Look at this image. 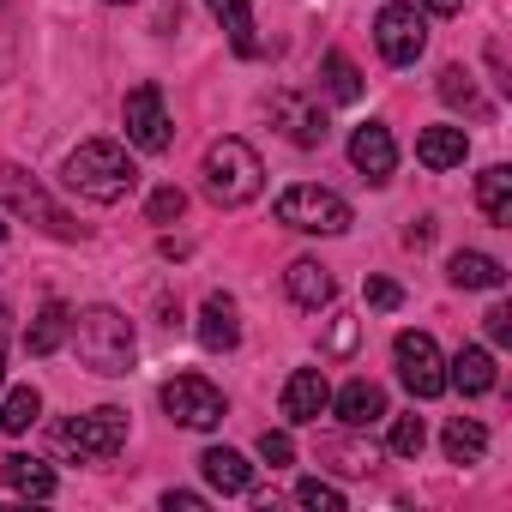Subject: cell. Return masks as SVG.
I'll list each match as a JSON object with an SVG mask.
<instances>
[{
	"label": "cell",
	"instance_id": "39",
	"mask_svg": "<svg viewBox=\"0 0 512 512\" xmlns=\"http://www.w3.org/2000/svg\"><path fill=\"white\" fill-rule=\"evenodd\" d=\"M7 326L13 320H7V302H0V374H7Z\"/></svg>",
	"mask_w": 512,
	"mask_h": 512
},
{
	"label": "cell",
	"instance_id": "9",
	"mask_svg": "<svg viewBox=\"0 0 512 512\" xmlns=\"http://www.w3.org/2000/svg\"><path fill=\"white\" fill-rule=\"evenodd\" d=\"M121 121H127V145H139V151H169V139H175V121H169V109H163V91L145 79V85H133L127 91V103H121Z\"/></svg>",
	"mask_w": 512,
	"mask_h": 512
},
{
	"label": "cell",
	"instance_id": "16",
	"mask_svg": "<svg viewBox=\"0 0 512 512\" xmlns=\"http://www.w3.org/2000/svg\"><path fill=\"white\" fill-rule=\"evenodd\" d=\"M205 7L223 19V31H229V49L241 55V61H260V25H253V7H247V0H205Z\"/></svg>",
	"mask_w": 512,
	"mask_h": 512
},
{
	"label": "cell",
	"instance_id": "35",
	"mask_svg": "<svg viewBox=\"0 0 512 512\" xmlns=\"http://www.w3.org/2000/svg\"><path fill=\"white\" fill-rule=\"evenodd\" d=\"M482 320H488V338L494 344H512V308H488Z\"/></svg>",
	"mask_w": 512,
	"mask_h": 512
},
{
	"label": "cell",
	"instance_id": "20",
	"mask_svg": "<svg viewBox=\"0 0 512 512\" xmlns=\"http://www.w3.org/2000/svg\"><path fill=\"white\" fill-rule=\"evenodd\" d=\"M199 470H205V482H211L217 494H247V488H253V464H247L235 446H211V452H199Z\"/></svg>",
	"mask_w": 512,
	"mask_h": 512
},
{
	"label": "cell",
	"instance_id": "27",
	"mask_svg": "<svg viewBox=\"0 0 512 512\" xmlns=\"http://www.w3.org/2000/svg\"><path fill=\"white\" fill-rule=\"evenodd\" d=\"M320 79H326V97H332V103H356V97H362V73H356V61L338 55V49L320 61Z\"/></svg>",
	"mask_w": 512,
	"mask_h": 512
},
{
	"label": "cell",
	"instance_id": "17",
	"mask_svg": "<svg viewBox=\"0 0 512 512\" xmlns=\"http://www.w3.org/2000/svg\"><path fill=\"white\" fill-rule=\"evenodd\" d=\"M464 157H470L464 127H422V133H416V163H422V169H458Z\"/></svg>",
	"mask_w": 512,
	"mask_h": 512
},
{
	"label": "cell",
	"instance_id": "26",
	"mask_svg": "<svg viewBox=\"0 0 512 512\" xmlns=\"http://www.w3.org/2000/svg\"><path fill=\"white\" fill-rule=\"evenodd\" d=\"M37 416H43L37 386H13L7 398H0V428H7V434H31V428H37Z\"/></svg>",
	"mask_w": 512,
	"mask_h": 512
},
{
	"label": "cell",
	"instance_id": "5",
	"mask_svg": "<svg viewBox=\"0 0 512 512\" xmlns=\"http://www.w3.org/2000/svg\"><path fill=\"white\" fill-rule=\"evenodd\" d=\"M374 49L386 67H416L422 49H428V19L416 0H392V7L374 13Z\"/></svg>",
	"mask_w": 512,
	"mask_h": 512
},
{
	"label": "cell",
	"instance_id": "36",
	"mask_svg": "<svg viewBox=\"0 0 512 512\" xmlns=\"http://www.w3.org/2000/svg\"><path fill=\"white\" fill-rule=\"evenodd\" d=\"M163 506H169V512H199L205 500H199V494H187V488H169V494H163Z\"/></svg>",
	"mask_w": 512,
	"mask_h": 512
},
{
	"label": "cell",
	"instance_id": "12",
	"mask_svg": "<svg viewBox=\"0 0 512 512\" xmlns=\"http://www.w3.org/2000/svg\"><path fill=\"white\" fill-rule=\"evenodd\" d=\"M350 163H356V175H362V181L386 187V181H392V169H398V145H392V127H380V121L356 127V133H350Z\"/></svg>",
	"mask_w": 512,
	"mask_h": 512
},
{
	"label": "cell",
	"instance_id": "41",
	"mask_svg": "<svg viewBox=\"0 0 512 512\" xmlns=\"http://www.w3.org/2000/svg\"><path fill=\"white\" fill-rule=\"evenodd\" d=\"M0 241H7V223H0Z\"/></svg>",
	"mask_w": 512,
	"mask_h": 512
},
{
	"label": "cell",
	"instance_id": "10",
	"mask_svg": "<svg viewBox=\"0 0 512 512\" xmlns=\"http://www.w3.org/2000/svg\"><path fill=\"white\" fill-rule=\"evenodd\" d=\"M163 410H169V422H181V428H217L223 422V392L205 380V374H175L169 386H163Z\"/></svg>",
	"mask_w": 512,
	"mask_h": 512
},
{
	"label": "cell",
	"instance_id": "14",
	"mask_svg": "<svg viewBox=\"0 0 512 512\" xmlns=\"http://www.w3.org/2000/svg\"><path fill=\"white\" fill-rule=\"evenodd\" d=\"M0 488H13L25 500H49L55 494V470L43 458H25V452H0Z\"/></svg>",
	"mask_w": 512,
	"mask_h": 512
},
{
	"label": "cell",
	"instance_id": "13",
	"mask_svg": "<svg viewBox=\"0 0 512 512\" xmlns=\"http://www.w3.org/2000/svg\"><path fill=\"white\" fill-rule=\"evenodd\" d=\"M320 410H332V386L320 368H296L284 380V416L290 422H320Z\"/></svg>",
	"mask_w": 512,
	"mask_h": 512
},
{
	"label": "cell",
	"instance_id": "24",
	"mask_svg": "<svg viewBox=\"0 0 512 512\" xmlns=\"http://www.w3.org/2000/svg\"><path fill=\"white\" fill-rule=\"evenodd\" d=\"M67 326H73L67 302H43V314H37L31 332H25V350H31V356H55V350L67 344Z\"/></svg>",
	"mask_w": 512,
	"mask_h": 512
},
{
	"label": "cell",
	"instance_id": "18",
	"mask_svg": "<svg viewBox=\"0 0 512 512\" xmlns=\"http://www.w3.org/2000/svg\"><path fill=\"white\" fill-rule=\"evenodd\" d=\"M199 344L205 350H235L241 344V308L229 296H205V308H199Z\"/></svg>",
	"mask_w": 512,
	"mask_h": 512
},
{
	"label": "cell",
	"instance_id": "22",
	"mask_svg": "<svg viewBox=\"0 0 512 512\" xmlns=\"http://www.w3.org/2000/svg\"><path fill=\"white\" fill-rule=\"evenodd\" d=\"M476 205H482V217L488 223H512V169L506 163H494V169H482L476 175Z\"/></svg>",
	"mask_w": 512,
	"mask_h": 512
},
{
	"label": "cell",
	"instance_id": "23",
	"mask_svg": "<svg viewBox=\"0 0 512 512\" xmlns=\"http://www.w3.org/2000/svg\"><path fill=\"white\" fill-rule=\"evenodd\" d=\"M446 386H458L464 398H482V392H494V356L488 350H458L452 356V374H446Z\"/></svg>",
	"mask_w": 512,
	"mask_h": 512
},
{
	"label": "cell",
	"instance_id": "38",
	"mask_svg": "<svg viewBox=\"0 0 512 512\" xmlns=\"http://www.w3.org/2000/svg\"><path fill=\"white\" fill-rule=\"evenodd\" d=\"M416 7H422V13H440V19H452V13L464 7V0H416Z\"/></svg>",
	"mask_w": 512,
	"mask_h": 512
},
{
	"label": "cell",
	"instance_id": "6",
	"mask_svg": "<svg viewBox=\"0 0 512 512\" xmlns=\"http://www.w3.org/2000/svg\"><path fill=\"white\" fill-rule=\"evenodd\" d=\"M0 205L19 211V217H31V223H43L55 241H79V235H85V229H79V223H73V217H67V211H61L31 175H25V169H13V163H0Z\"/></svg>",
	"mask_w": 512,
	"mask_h": 512
},
{
	"label": "cell",
	"instance_id": "15",
	"mask_svg": "<svg viewBox=\"0 0 512 512\" xmlns=\"http://www.w3.org/2000/svg\"><path fill=\"white\" fill-rule=\"evenodd\" d=\"M284 290H290V302H296V308H332L338 278H332L320 260H296V266L284 272Z\"/></svg>",
	"mask_w": 512,
	"mask_h": 512
},
{
	"label": "cell",
	"instance_id": "30",
	"mask_svg": "<svg viewBox=\"0 0 512 512\" xmlns=\"http://www.w3.org/2000/svg\"><path fill=\"white\" fill-rule=\"evenodd\" d=\"M356 338H362V326H356V314H332L326 320V356H356Z\"/></svg>",
	"mask_w": 512,
	"mask_h": 512
},
{
	"label": "cell",
	"instance_id": "32",
	"mask_svg": "<svg viewBox=\"0 0 512 512\" xmlns=\"http://www.w3.org/2000/svg\"><path fill=\"white\" fill-rule=\"evenodd\" d=\"M181 211H187V193H181V187H157V193H151V205H145V217H151V223H175Z\"/></svg>",
	"mask_w": 512,
	"mask_h": 512
},
{
	"label": "cell",
	"instance_id": "7",
	"mask_svg": "<svg viewBox=\"0 0 512 512\" xmlns=\"http://www.w3.org/2000/svg\"><path fill=\"white\" fill-rule=\"evenodd\" d=\"M55 440H61V452H73L79 464H103V458H115V452L127 446V416H121L115 404H103V410L73 416Z\"/></svg>",
	"mask_w": 512,
	"mask_h": 512
},
{
	"label": "cell",
	"instance_id": "33",
	"mask_svg": "<svg viewBox=\"0 0 512 512\" xmlns=\"http://www.w3.org/2000/svg\"><path fill=\"white\" fill-rule=\"evenodd\" d=\"M260 458H266L272 470H284V464H296V440H290L284 428H266V434H260Z\"/></svg>",
	"mask_w": 512,
	"mask_h": 512
},
{
	"label": "cell",
	"instance_id": "4",
	"mask_svg": "<svg viewBox=\"0 0 512 512\" xmlns=\"http://www.w3.org/2000/svg\"><path fill=\"white\" fill-rule=\"evenodd\" d=\"M278 223H284V229H302V235H344V229H350V205H344L332 187L296 181V187L278 199Z\"/></svg>",
	"mask_w": 512,
	"mask_h": 512
},
{
	"label": "cell",
	"instance_id": "8",
	"mask_svg": "<svg viewBox=\"0 0 512 512\" xmlns=\"http://www.w3.org/2000/svg\"><path fill=\"white\" fill-rule=\"evenodd\" d=\"M392 362H398V380H404L410 398H440L446 392V356L428 332H398Z\"/></svg>",
	"mask_w": 512,
	"mask_h": 512
},
{
	"label": "cell",
	"instance_id": "28",
	"mask_svg": "<svg viewBox=\"0 0 512 512\" xmlns=\"http://www.w3.org/2000/svg\"><path fill=\"white\" fill-rule=\"evenodd\" d=\"M440 97H446L452 109H464V115H482V97H476V79H470L464 67H446V73H440Z\"/></svg>",
	"mask_w": 512,
	"mask_h": 512
},
{
	"label": "cell",
	"instance_id": "40",
	"mask_svg": "<svg viewBox=\"0 0 512 512\" xmlns=\"http://www.w3.org/2000/svg\"><path fill=\"white\" fill-rule=\"evenodd\" d=\"M103 7H127V0H103Z\"/></svg>",
	"mask_w": 512,
	"mask_h": 512
},
{
	"label": "cell",
	"instance_id": "11",
	"mask_svg": "<svg viewBox=\"0 0 512 512\" xmlns=\"http://www.w3.org/2000/svg\"><path fill=\"white\" fill-rule=\"evenodd\" d=\"M272 121H278V133H284L290 145H302V151H320L326 133H332V115H326L320 97H308V91H278V97H272Z\"/></svg>",
	"mask_w": 512,
	"mask_h": 512
},
{
	"label": "cell",
	"instance_id": "25",
	"mask_svg": "<svg viewBox=\"0 0 512 512\" xmlns=\"http://www.w3.org/2000/svg\"><path fill=\"white\" fill-rule=\"evenodd\" d=\"M440 446H446L452 464H482V452H488V428H482L476 416H452L446 434H440Z\"/></svg>",
	"mask_w": 512,
	"mask_h": 512
},
{
	"label": "cell",
	"instance_id": "21",
	"mask_svg": "<svg viewBox=\"0 0 512 512\" xmlns=\"http://www.w3.org/2000/svg\"><path fill=\"white\" fill-rule=\"evenodd\" d=\"M446 278H452L458 290H500V284H506L500 260H494V253H476V247L452 253V266H446Z\"/></svg>",
	"mask_w": 512,
	"mask_h": 512
},
{
	"label": "cell",
	"instance_id": "34",
	"mask_svg": "<svg viewBox=\"0 0 512 512\" xmlns=\"http://www.w3.org/2000/svg\"><path fill=\"white\" fill-rule=\"evenodd\" d=\"M362 296H368V308H380V314H392V308L404 302V290H398L392 278H368V290H362Z\"/></svg>",
	"mask_w": 512,
	"mask_h": 512
},
{
	"label": "cell",
	"instance_id": "2",
	"mask_svg": "<svg viewBox=\"0 0 512 512\" xmlns=\"http://www.w3.org/2000/svg\"><path fill=\"white\" fill-rule=\"evenodd\" d=\"M73 344H79V362L91 374H133V320L121 308H85L73 314Z\"/></svg>",
	"mask_w": 512,
	"mask_h": 512
},
{
	"label": "cell",
	"instance_id": "37",
	"mask_svg": "<svg viewBox=\"0 0 512 512\" xmlns=\"http://www.w3.org/2000/svg\"><path fill=\"white\" fill-rule=\"evenodd\" d=\"M404 241H410V247H428V241H434V217H416V223L404 229Z\"/></svg>",
	"mask_w": 512,
	"mask_h": 512
},
{
	"label": "cell",
	"instance_id": "19",
	"mask_svg": "<svg viewBox=\"0 0 512 512\" xmlns=\"http://www.w3.org/2000/svg\"><path fill=\"white\" fill-rule=\"evenodd\" d=\"M332 410H338L344 428H374V422L386 416V392H380L374 380H350V386L332 398Z\"/></svg>",
	"mask_w": 512,
	"mask_h": 512
},
{
	"label": "cell",
	"instance_id": "31",
	"mask_svg": "<svg viewBox=\"0 0 512 512\" xmlns=\"http://www.w3.org/2000/svg\"><path fill=\"white\" fill-rule=\"evenodd\" d=\"M296 506H308V512H344V494L332 482L308 476V482H296Z\"/></svg>",
	"mask_w": 512,
	"mask_h": 512
},
{
	"label": "cell",
	"instance_id": "1",
	"mask_svg": "<svg viewBox=\"0 0 512 512\" xmlns=\"http://www.w3.org/2000/svg\"><path fill=\"white\" fill-rule=\"evenodd\" d=\"M67 187H73L79 199H91V205H115V199H127V193L139 187V169H133L127 145H115V139H85V145L67 157Z\"/></svg>",
	"mask_w": 512,
	"mask_h": 512
},
{
	"label": "cell",
	"instance_id": "3",
	"mask_svg": "<svg viewBox=\"0 0 512 512\" xmlns=\"http://www.w3.org/2000/svg\"><path fill=\"white\" fill-rule=\"evenodd\" d=\"M260 181H266V163L260 151H253L247 139H217L205 151V193L217 205H247V199H260Z\"/></svg>",
	"mask_w": 512,
	"mask_h": 512
},
{
	"label": "cell",
	"instance_id": "29",
	"mask_svg": "<svg viewBox=\"0 0 512 512\" xmlns=\"http://www.w3.org/2000/svg\"><path fill=\"white\" fill-rule=\"evenodd\" d=\"M386 446H392V458H422V446H428V428H422V416H392V434H386Z\"/></svg>",
	"mask_w": 512,
	"mask_h": 512
}]
</instances>
